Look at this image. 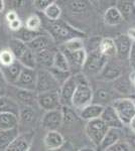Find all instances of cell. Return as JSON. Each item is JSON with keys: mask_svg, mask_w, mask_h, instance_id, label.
Instances as JSON below:
<instances>
[{"mask_svg": "<svg viewBox=\"0 0 135 151\" xmlns=\"http://www.w3.org/2000/svg\"><path fill=\"white\" fill-rule=\"evenodd\" d=\"M48 33L51 36L56 43H62V45L73 38H84L86 36L85 32L75 28L62 19L50 21L48 25Z\"/></svg>", "mask_w": 135, "mask_h": 151, "instance_id": "6da1fadb", "label": "cell"}, {"mask_svg": "<svg viewBox=\"0 0 135 151\" xmlns=\"http://www.w3.org/2000/svg\"><path fill=\"white\" fill-rule=\"evenodd\" d=\"M73 76L77 82V88H76L72 100V108L75 109L76 111H80L84 107L92 103L94 91L91 87L88 78L83 73H79Z\"/></svg>", "mask_w": 135, "mask_h": 151, "instance_id": "7a4b0ae2", "label": "cell"}, {"mask_svg": "<svg viewBox=\"0 0 135 151\" xmlns=\"http://www.w3.org/2000/svg\"><path fill=\"white\" fill-rule=\"evenodd\" d=\"M107 64V58L104 57L101 52L98 50L91 52L87 53V58L84 65H83L82 73L86 77L91 76H98L101 73L103 68Z\"/></svg>", "mask_w": 135, "mask_h": 151, "instance_id": "3957f363", "label": "cell"}, {"mask_svg": "<svg viewBox=\"0 0 135 151\" xmlns=\"http://www.w3.org/2000/svg\"><path fill=\"white\" fill-rule=\"evenodd\" d=\"M111 105L123 125L128 126L130 121L135 116V102L130 98L123 97L114 100Z\"/></svg>", "mask_w": 135, "mask_h": 151, "instance_id": "277c9868", "label": "cell"}, {"mask_svg": "<svg viewBox=\"0 0 135 151\" xmlns=\"http://www.w3.org/2000/svg\"><path fill=\"white\" fill-rule=\"evenodd\" d=\"M60 89V85L55 80L53 75L48 72V70L38 69L36 70V85L35 93H45L51 91H58Z\"/></svg>", "mask_w": 135, "mask_h": 151, "instance_id": "5b68a950", "label": "cell"}, {"mask_svg": "<svg viewBox=\"0 0 135 151\" xmlns=\"http://www.w3.org/2000/svg\"><path fill=\"white\" fill-rule=\"evenodd\" d=\"M108 128L101 119H96L87 122L86 125V134H87L88 138L92 141V143L95 146H99L101 141L104 138L105 134L107 133Z\"/></svg>", "mask_w": 135, "mask_h": 151, "instance_id": "8992f818", "label": "cell"}, {"mask_svg": "<svg viewBox=\"0 0 135 151\" xmlns=\"http://www.w3.org/2000/svg\"><path fill=\"white\" fill-rule=\"evenodd\" d=\"M36 103H38L40 109L45 110V112L58 110V109L62 108L58 90V91H51L45 92V93L38 94V96H36Z\"/></svg>", "mask_w": 135, "mask_h": 151, "instance_id": "52a82bcc", "label": "cell"}, {"mask_svg": "<svg viewBox=\"0 0 135 151\" xmlns=\"http://www.w3.org/2000/svg\"><path fill=\"white\" fill-rule=\"evenodd\" d=\"M35 85H36V70L23 68L18 80H17L13 86L16 87V89L35 92Z\"/></svg>", "mask_w": 135, "mask_h": 151, "instance_id": "ba28073f", "label": "cell"}, {"mask_svg": "<svg viewBox=\"0 0 135 151\" xmlns=\"http://www.w3.org/2000/svg\"><path fill=\"white\" fill-rule=\"evenodd\" d=\"M76 88H77V82L75 80V77L72 75L58 89V95H60V101L62 107H72V100Z\"/></svg>", "mask_w": 135, "mask_h": 151, "instance_id": "9c48e42d", "label": "cell"}, {"mask_svg": "<svg viewBox=\"0 0 135 151\" xmlns=\"http://www.w3.org/2000/svg\"><path fill=\"white\" fill-rule=\"evenodd\" d=\"M34 137V131L19 133L4 151H29Z\"/></svg>", "mask_w": 135, "mask_h": 151, "instance_id": "30bf717a", "label": "cell"}, {"mask_svg": "<svg viewBox=\"0 0 135 151\" xmlns=\"http://www.w3.org/2000/svg\"><path fill=\"white\" fill-rule=\"evenodd\" d=\"M61 52H63L67 58L70 72L76 70V74H79V70L83 69V65L87 58V52L85 50V48L77 50V52H67V50H61Z\"/></svg>", "mask_w": 135, "mask_h": 151, "instance_id": "8fae6325", "label": "cell"}, {"mask_svg": "<svg viewBox=\"0 0 135 151\" xmlns=\"http://www.w3.org/2000/svg\"><path fill=\"white\" fill-rule=\"evenodd\" d=\"M36 112L33 107L22 106L19 109L18 114V130L19 133L26 132V127L33 125L36 121Z\"/></svg>", "mask_w": 135, "mask_h": 151, "instance_id": "7c38bea8", "label": "cell"}, {"mask_svg": "<svg viewBox=\"0 0 135 151\" xmlns=\"http://www.w3.org/2000/svg\"><path fill=\"white\" fill-rule=\"evenodd\" d=\"M63 125V115L61 109L45 112L41 118V126L48 131H58Z\"/></svg>", "mask_w": 135, "mask_h": 151, "instance_id": "4fadbf2b", "label": "cell"}, {"mask_svg": "<svg viewBox=\"0 0 135 151\" xmlns=\"http://www.w3.org/2000/svg\"><path fill=\"white\" fill-rule=\"evenodd\" d=\"M56 42L48 32H41L38 37L27 43V47L33 53L45 50H56Z\"/></svg>", "mask_w": 135, "mask_h": 151, "instance_id": "5bb4252c", "label": "cell"}, {"mask_svg": "<svg viewBox=\"0 0 135 151\" xmlns=\"http://www.w3.org/2000/svg\"><path fill=\"white\" fill-rule=\"evenodd\" d=\"M114 45L116 48V57L121 60H126L129 58L132 41L127 35H120L114 38Z\"/></svg>", "mask_w": 135, "mask_h": 151, "instance_id": "9a60e30c", "label": "cell"}, {"mask_svg": "<svg viewBox=\"0 0 135 151\" xmlns=\"http://www.w3.org/2000/svg\"><path fill=\"white\" fill-rule=\"evenodd\" d=\"M100 119L106 124V126L108 128L123 129L124 127L123 123H122L121 120L119 119V117L116 114V112H115L114 108L112 107V105L104 107Z\"/></svg>", "mask_w": 135, "mask_h": 151, "instance_id": "2e32d148", "label": "cell"}, {"mask_svg": "<svg viewBox=\"0 0 135 151\" xmlns=\"http://www.w3.org/2000/svg\"><path fill=\"white\" fill-rule=\"evenodd\" d=\"M22 69L23 67L17 60H15L12 65H7V67H0V70H1V74L3 76L5 82L7 84L12 85V86L18 80L19 76L22 72Z\"/></svg>", "mask_w": 135, "mask_h": 151, "instance_id": "e0dca14e", "label": "cell"}, {"mask_svg": "<svg viewBox=\"0 0 135 151\" xmlns=\"http://www.w3.org/2000/svg\"><path fill=\"white\" fill-rule=\"evenodd\" d=\"M56 50H58L56 48V50H45L34 53V58H35L36 63V70L51 69L53 67V58H55V53Z\"/></svg>", "mask_w": 135, "mask_h": 151, "instance_id": "ac0fdd59", "label": "cell"}, {"mask_svg": "<svg viewBox=\"0 0 135 151\" xmlns=\"http://www.w3.org/2000/svg\"><path fill=\"white\" fill-rule=\"evenodd\" d=\"M122 129H115V128H109L107 133L105 134L104 138L101 141L100 145L98 146V151H106L114 145L117 141L122 139Z\"/></svg>", "mask_w": 135, "mask_h": 151, "instance_id": "d6986e66", "label": "cell"}, {"mask_svg": "<svg viewBox=\"0 0 135 151\" xmlns=\"http://www.w3.org/2000/svg\"><path fill=\"white\" fill-rule=\"evenodd\" d=\"M65 138L58 131H48L43 138V144L48 151L58 149L65 144Z\"/></svg>", "mask_w": 135, "mask_h": 151, "instance_id": "ffe728a7", "label": "cell"}, {"mask_svg": "<svg viewBox=\"0 0 135 151\" xmlns=\"http://www.w3.org/2000/svg\"><path fill=\"white\" fill-rule=\"evenodd\" d=\"M123 75V72L121 70V67L117 64H113V63H108L103 68L98 78L103 81H115L118 78H120Z\"/></svg>", "mask_w": 135, "mask_h": 151, "instance_id": "44dd1931", "label": "cell"}, {"mask_svg": "<svg viewBox=\"0 0 135 151\" xmlns=\"http://www.w3.org/2000/svg\"><path fill=\"white\" fill-rule=\"evenodd\" d=\"M103 109H104V107L100 106V105L91 103L88 106L84 107L82 110H80L78 115H79V118H81L82 120L89 122V121L96 120V119H100Z\"/></svg>", "mask_w": 135, "mask_h": 151, "instance_id": "7402d4cb", "label": "cell"}, {"mask_svg": "<svg viewBox=\"0 0 135 151\" xmlns=\"http://www.w3.org/2000/svg\"><path fill=\"white\" fill-rule=\"evenodd\" d=\"M20 106L15 99L11 97L2 96L0 97V113H10L18 117Z\"/></svg>", "mask_w": 135, "mask_h": 151, "instance_id": "603a6c76", "label": "cell"}, {"mask_svg": "<svg viewBox=\"0 0 135 151\" xmlns=\"http://www.w3.org/2000/svg\"><path fill=\"white\" fill-rule=\"evenodd\" d=\"M112 101V94L109 91H107L106 89H97L96 91L93 93V99H92V103L96 105H100L102 107H106L109 106L110 102Z\"/></svg>", "mask_w": 135, "mask_h": 151, "instance_id": "cb8c5ba5", "label": "cell"}, {"mask_svg": "<svg viewBox=\"0 0 135 151\" xmlns=\"http://www.w3.org/2000/svg\"><path fill=\"white\" fill-rule=\"evenodd\" d=\"M18 128V117L10 113H0V131Z\"/></svg>", "mask_w": 135, "mask_h": 151, "instance_id": "d4e9b609", "label": "cell"}, {"mask_svg": "<svg viewBox=\"0 0 135 151\" xmlns=\"http://www.w3.org/2000/svg\"><path fill=\"white\" fill-rule=\"evenodd\" d=\"M114 89L118 92L119 94L122 95H128L132 94L131 92H133L135 90L134 86L132 85L131 81H130L129 77L125 78L123 75L117 80H115L114 82Z\"/></svg>", "mask_w": 135, "mask_h": 151, "instance_id": "484cf974", "label": "cell"}, {"mask_svg": "<svg viewBox=\"0 0 135 151\" xmlns=\"http://www.w3.org/2000/svg\"><path fill=\"white\" fill-rule=\"evenodd\" d=\"M104 21L108 25L115 26V25H118V24H120L123 21V17H122L121 13L119 12L118 9L115 6H112L109 7L106 10V12H105Z\"/></svg>", "mask_w": 135, "mask_h": 151, "instance_id": "4316f807", "label": "cell"}, {"mask_svg": "<svg viewBox=\"0 0 135 151\" xmlns=\"http://www.w3.org/2000/svg\"><path fill=\"white\" fill-rule=\"evenodd\" d=\"M99 52L107 58L116 57V48H115L113 38L105 37V38H103V40H101L100 45H99Z\"/></svg>", "mask_w": 135, "mask_h": 151, "instance_id": "83f0119b", "label": "cell"}, {"mask_svg": "<svg viewBox=\"0 0 135 151\" xmlns=\"http://www.w3.org/2000/svg\"><path fill=\"white\" fill-rule=\"evenodd\" d=\"M18 135H19L18 128L0 131V149L5 150L9 146V144H10Z\"/></svg>", "mask_w": 135, "mask_h": 151, "instance_id": "f1b7e54d", "label": "cell"}, {"mask_svg": "<svg viewBox=\"0 0 135 151\" xmlns=\"http://www.w3.org/2000/svg\"><path fill=\"white\" fill-rule=\"evenodd\" d=\"M36 96H38V94L35 92L16 89V98L23 106L32 107L34 102H36Z\"/></svg>", "mask_w": 135, "mask_h": 151, "instance_id": "f546056e", "label": "cell"}, {"mask_svg": "<svg viewBox=\"0 0 135 151\" xmlns=\"http://www.w3.org/2000/svg\"><path fill=\"white\" fill-rule=\"evenodd\" d=\"M115 7L121 13L123 20L133 17L135 14V1H118Z\"/></svg>", "mask_w": 135, "mask_h": 151, "instance_id": "4dcf8cb0", "label": "cell"}, {"mask_svg": "<svg viewBox=\"0 0 135 151\" xmlns=\"http://www.w3.org/2000/svg\"><path fill=\"white\" fill-rule=\"evenodd\" d=\"M41 32H43V31L29 30V29L26 28L25 26H22L21 29H19L17 32L14 33L13 38H16V40L22 41V42L27 45V43H29L30 41H32L35 37H38Z\"/></svg>", "mask_w": 135, "mask_h": 151, "instance_id": "1f68e13d", "label": "cell"}, {"mask_svg": "<svg viewBox=\"0 0 135 151\" xmlns=\"http://www.w3.org/2000/svg\"><path fill=\"white\" fill-rule=\"evenodd\" d=\"M27 48L28 47L26 43L16 40V38H12V40H10V41H9L8 50L12 52V55H14L16 60H18L19 58L22 57L23 53L26 52Z\"/></svg>", "mask_w": 135, "mask_h": 151, "instance_id": "d6a6232c", "label": "cell"}, {"mask_svg": "<svg viewBox=\"0 0 135 151\" xmlns=\"http://www.w3.org/2000/svg\"><path fill=\"white\" fill-rule=\"evenodd\" d=\"M51 68L56 69L58 70H63V72H70V67H69V63L67 60V58H66V55H64V52H61L60 50H56L55 53L53 67Z\"/></svg>", "mask_w": 135, "mask_h": 151, "instance_id": "836d02e7", "label": "cell"}, {"mask_svg": "<svg viewBox=\"0 0 135 151\" xmlns=\"http://www.w3.org/2000/svg\"><path fill=\"white\" fill-rule=\"evenodd\" d=\"M62 7L56 1H53V3L45 10V17L48 19V21H56L61 19L62 16Z\"/></svg>", "mask_w": 135, "mask_h": 151, "instance_id": "e575fe53", "label": "cell"}, {"mask_svg": "<svg viewBox=\"0 0 135 151\" xmlns=\"http://www.w3.org/2000/svg\"><path fill=\"white\" fill-rule=\"evenodd\" d=\"M17 62L22 65L23 68L36 70V63H35V58H34V53L29 47L26 50V52L23 53V55Z\"/></svg>", "mask_w": 135, "mask_h": 151, "instance_id": "d590c367", "label": "cell"}, {"mask_svg": "<svg viewBox=\"0 0 135 151\" xmlns=\"http://www.w3.org/2000/svg\"><path fill=\"white\" fill-rule=\"evenodd\" d=\"M85 48V43L83 38H73L61 45L58 50H67V52H77V50Z\"/></svg>", "mask_w": 135, "mask_h": 151, "instance_id": "8d00e7d4", "label": "cell"}, {"mask_svg": "<svg viewBox=\"0 0 135 151\" xmlns=\"http://www.w3.org/2000/svg\"><path fill=\"white\" fill-rule=\"evenodd\" d=\"M61 111H62L63 115V123L71 124L76 122L79 119V115L77 114V111L74 108H72V107L63 106L61 108Z\"/></svg>", "mask_w": 135, "mask_h": 151, "instance_id": "74e56055", "label": "cell"}, {"mask_svg": "<svg viewBox=\"0 0 135 151\" xmlns=\"http://www.w3.org/2000/svg\"><path fill=\"white\" fill-rule=\"evenodd\" d=\"M26 28L32 31H41V26H43V20L40 19L38 14H31L29 15L25 20L24 25Z\"/></svg>", "mask_w": 135, "mask_h": 151, "instance_id": "f35d334b", "label": "cell"}, {"mask_svg": "<svg viewBox=\"0 0 135 151\" xmlns=\"http://www.w3.org/2000/svg\"><path fill=\"white\" fill-rule=\"evenodd\" d=\"M15 58L8 48L0 50V67H7L15 62Z\"/></svg>", "mask_w": 135, "mask_h": 151, "instance_id": "ab89813d", "label": "cell"}, {"mask_svg": "<svg viewBox=\"0 0 135 151\" xmlns=\"http://www.w3.org/2000/svg\"><path fill=\"white\" fill-rule=\"evenodd\" d=\"M48 72L53 75V77L55 78V80L58 82V84L60 85V87L67 81L71 76H72V74H71L70 72H63V70H58L56 69H53V68L48 69Z\"/></svg>", "mask_w": 135, "mask_h": 151, "instance_id": "60d3db41", "label": "cell"}, {"mask_svg": "<svg viewBox=\"0 0 135 151\" xmlns=\"http://www.w3.org/2000/svg\"><path fill=\"white\" fill-rule=\"evenodd\" d=\"M68 8L74 14H81L87 9V2L86 1H70L68 2Z\"/></svg>", "mask_w": 135, "mask_h": 151, "instance_id": "b9f144b4", "label": "cell"}, {"mask_svg": "<svg viewBox=\"0 0 135 151\" xmlns=\"http://www.w3.org/2000/svg\"><path fill=\"white\" fill-rule=\"evenodd\" d=\"M108 151H131V148H130L128 142L122 138L119 141H117L114 145H112Z\"/></svg>", "mask_w": 135, "mask_h": 151, "instance_id": "7bdbcfd3", "label": "cell"}, {"mask_svg": "<svg viewBox=\"0 0 135 151\" xmlns=\"http://www.w3.org/2000/svg\"><path fill=\"white\" fill-rule=\"evenodd\" d=\"M51 3H53V1H50V0H35V1H33V6L36 10L45 12V9L48 8Z\"/></svg>", "mask_w": 135, "mask_h": 151, "instance_id": "ee69618b", "label": "cell"}, {"mask_svg": "<svg viewBox=\"0 0 135 151\" xmlns=\"http://www.w3.org/2000/svg\"><path fill=\"white\" fill-rule=\"evenodd\" d=\"M22 26H23V23H22V21L20 20V18H18V19H16V20L11 21V22L8 23L9 29H10L11 31H13L14 33L17 32L19 29H21Z\"/></svg>", "mask_w": 135, "mask_h": 151, "instance_id": "f6af8a7d", "label": "cell"}, {"mask_svg": "<svg viewBox=\"0 0 135 151\" xmlns=\"http://www.w3.org/2000/svg\"><path fill=\"white\" fill-rule=\"evenodd\" d=\"M129 65L130 68H131L132 72H135V42H132V47H131V50H130L129 53Z\"/></svg>", "mask_w": 135, "mask_h": 151, "instance_id": "bcb514c9", "label": "cell"}, {"mask_svg": "<svg viewBox=\"0 0 135 151\" xmlns=\"http://www.w3.org/2000/svg\"><path fill=\"white\" fill-rule=\"evenodd\" d=\"M7 92V83L4 80L3 76L1 74V70H0V97L6 96Z\"/></svg>", "mask_w": 135, "mask_h": 151, "instance_id": "7dc6e473", "label": "cell"}, {"mask_svg": "<svg viewBox=\"0 0 135 151\" xmlns=\"http://www.w3.org/2000/svg\"><path fill=\"white\" fill-rule=\"evenodd\" d=\"M19 16H18V13L15 11V10H9L7 13L5 14V19L7 22H11V21H14L16 19H18Z\"/></svg>", "mask_w": 135, "mask_h": 151, "instance_id": "c3c4849f", "label": "cell"}, {"mask_svg": "<svg viewBox=\"0 0 135 151\" xmlns=\"http://www.w3.org/2000/svg\"><path fill=\"white\" fill-rule=\"evenodd\" d=\"M126 141L128 142L130 148H131V151H135V134L128 137V139H126Z\"/></svg>", "mask_w": 135, "mask_h": 151, "instance_id": "681fc988", "label": "cell"}, {"mask_svg": "<svg viewBox=\"0 0 135 151\" xmlns=\"http://www.w3.org/2000/svg\"><path fill=\"white\" fill-rule=\"evenodd\" d=\"M73 149H74L73 146L71 145L70 143L65 142V144H64L62 147L58 148V149H56V150H53V151H74Z\"/></svg>", "mask_w": 135, "mask_h": 151, "instance_id": "f907efd6", "label": "cell"}, {"mask_svg": "<svg viewBox=\"0 0 135 151\" xmlns=\"http://www.w3.org/2000/svg\"><path fill=\"white\" fill-rule=\"evenodd\" d=\"M127 35L133 42H135V28H129L127 31Z\"/></svg>", "mask_w": 135, "mask_h": 151, "instance_id": "816d5d0a", "label": "cell"}, {"mask_svg": "<svg viewBox=\"0 0 135 151\" xmlns=\"http://www.w3.org/2000/svg\"><path fill=\"white\" fill-rule=\"evenodd\" d=\"M128 126H129V128H130V130L133 132V134H135V116L132 118V120L130 121V123L128 124Z\"/></svg>", "mask_w": 135, "mask_h": 151, "instance_id": "f5cc1de1", "label": "cell"}, {"mask_svg": "<svg viewBox=\"0 0 135 151\" xmlns=\"http://www.w3.org/2000/svg\"><path fill=\"white\" fill-rule=\"evenodd\" d=\"M129 79H130V81H131L132 85H133L134 88H135V72H132L131 74H130Z\"/></svg>", "mask_w": 135, "mask_h": 151, "instance_id": "db71d44e", "label": "cell"}, {"mask_svg": "<svg viewBox=\"0 0 135 151\" xmlns=\"http://www.w3.org/2000/svg\"><path fill=\"white\" fill-rule=\"evenodd\" d=\"M4 9H5V1L0 0V14L4 11Z\"/></svg>", "mask_w": 135, "mask_h": 151, "instance_id": "11a10c76", "label": "cell"}, {"mask_svg": "<svg viewBox=\"0 0 135 151\" xmlns=\"http://www.w3.org/2000/svg\"><path fill=\"white\" fill-rule=\"evenodd\" d=\"M77 151H97V150H95L94 148H92V147H83Z\"/></svg>", "mask_w": 135, "mask_h": 151, "instance_id": "9f6ffc18", "label": "cell"}, {"mask_svg": "<svg viewBox=\"0 0 135 151\" xmlns=\"http://www.w3.org/2000/svg\"><path fill=\"white\" fill-rule=\"evenodd\" d=\"M106 151H108V150H106Z\"/></svg>", "mask_w": 135, "mask_h": 151, "instance_id": "6f0895ef", "label": "cell"}]
</instances>
